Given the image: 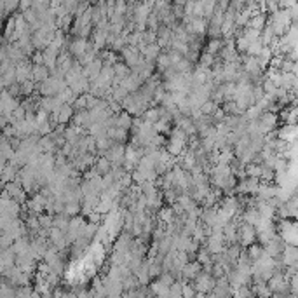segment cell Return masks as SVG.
Listing matches in <instances>:
<instances>
[{
	"label": "cell",
	"mask_w": 298,
	"mask_h": 298,
	"mask_svg": "<svg viewBox=\"0 0 298 298\" xmlns=\"http://www.w3.org/2000/svg\"><path fill=\"white\" fill-rule=\"evenodd\" d=\"M293 25V19H291V14L289 11L286 9H279L278 12L269 16V27L274 30L275 37H284L288 33V30L291 28Z\"/></svg>",
	"instance_id": "cell-1"
},
{
	"label": "cell",
	"mask_w": 298,
	"mask_h": 298,
	"mask_svg": "<svg viewBox=\"0 0 298 298\" xmlns=\"http://www.w3.org/2000/svg\"><path fill=\"white\" fill-rule=\"evenodd\" d=\"M278 124H279V115L274 114V112H263L260 119L257 120V127L263 136L278 131Z\"/></svg>",
	"instance_id": "cell-2"
},
{
	"label": "cell",
	"mask_w": 298,
	"mask_h": 298,
	"mask_svg": "<svg viewBox=\"0 0 298 298\" xmlns=\"http://www.w3.org/2000/svg\"><path fill=\"white\" fill-rule=\"evenodd\" d=\"M269 288L272 289V295L274 293H283V295H291V284H289V278L286 270L275 272L269 281Z\"/></svg>",
	"instance_id": "cell-3"
},
{
	"label": "cell",
	"mask_w": 298,
	"mask_h": 298,
	"mask_svg": "<svg viewBox=\"0 0 298 298\" xmlns=\"http://www.w3.org/2000/svg\"><path fill=\"white\" fill-rule=\"evenodd\" d=\"M192 284H194V288H196L197 295H209V293H213L215 286H217V279H215L209 272L202 270Z\"/></svg>",
	"instance_id": "cell-4"
},
{
	"label": "cell",
	"mask_w": 298,
	"mask_h": 298,
	"mask_svg": "<svg viewBox=\"0 0 298 298\" xmlns=\"http://www.w3.org/2000/svg\"><path fill=\"white\" fill-rule=\"evenodd\" d=\"M4 196L6 197H11L12 201L19 202L21 206H25L28 202V194L25 192V188L21 187L19 180L12 181V183H7L4 185Z\"/></svg>",
	"instance_id": "cell-5"
},
{
	"label": "cell",
	"mask_w": 298,
	"mask_h": 298,
	"mask_svg": "<svg viewBox=\"0 0 298 298\" xmlns=\"http://www.w3.org/2000/svg\"><path fill=\"white\" fill-rule=\"evenodd\" d=\"M260 185H262V180H258V178H244V180H239L237 181V187H236V194L237 196H246V197H249V196H257V192H258V188H260Z\"/></svg>",
	"instance_id": "cell-6"
},
{
	"label": "cell",
	"mask_w": 298,
	"mask_h": 298,
	"mask_svg": "<svg viewBox=\"0 0 298 298\" xmlns=\"http://www.w3.org/2000/svg\"><path fill=\"white\" fill-rule=\"evenodd\" d=\"M258 236H257V228L253 225H248V223H239V244L243 246L244 249H248L249 246L257 244Z\"/></svg>",
	"instance_id": "cell-7"
},
{
	"label": "cell",
	"mask_w": 298,
	"mask_h": 298,
	"mask_svg": "<svg viewBox=\"0 0 298 298\" xmlns=\"http://www.w3.org/2000/svg\"><path fill=\"white\" fill-rule=\"evenodd\" d=\"M93 47V42H89L88 38H82V37H72L70 38V54L73 56L75 59H79L80 56H84L88 51Z\"/></svg>",
	"instance_id": "cell-8"
},
{
	"label": "cell",
	"mask_w": 298,
	"mask_h": 298,
	"mask_svg": "<svg viewBox=\"0 0 298 298\" xmlns=\"http://www.w3.org/2000/svg\"><path fill=\"white\" fill-rule=\"evenodd\" d=\"M105 157L112 162V166H120L124 167V162H126V145L115 143L109 152L105 154Z\"/></svg>",
	"instance_id": "cell-9"
},
{
	"label": "cell",
	"mask_w": 298,
	"mask_h": 298,
	"mask_svg": "<svg viewBox=\"0 0 298 298\" xmlns=\"http://www.w3.org/2000/svg\"><path fill=\"white\" fill-rule=\"evenodd\" d=\"M0 209H2V215H7V217H14L19 218V215L23 213V206L19 202L12 201L11 197L2 196V201H0Z\"/></svg>",
	"instance_id": "cell-10"
},
{
	"label": "cell",
	"mask_w": 298,
	"mask_h": 298,
	"mask_svg": "<svg viewBox=\"0 0 298 298\" xmlns=\"http://www.w3.org/2000/svg\"><path fill=\"white\" fill-rule=\"evenodd\" d=\"M286 243H284V239L281 236L278 237H274V239L270 241L269 244L265 246V251L269 257H272L274 260H281L283 258V253H284V249H286Z\"/></svg>",
	"instance_id": "cell-11"
},
{
	"label": "cell",
	"mask_w": 298,
	"mask_h": 298,
	"mask_svg": "<svg viewBox=\"0 0 298 298\" xmlns=\"http://www.w3.org/2000/svg\"><path fill=\"white\" fill-rule=\"evenodd\" d=\"M279 120H283L284 126H293V124H298V105L293 103V105H288L284 109L279 110Z\"/></svg>",
	"instance_id": "cell-12"
},
{
	"label": "cell",
	"mask_w": 298,
	"mask_h": 298,
	"mask_svg": "<svg viewBox=\"0 0 298 298\" xmlns=\"http://www.w3.org/2000/svg\"><path fill=\"white\" fill-rule=\"evenodd\" d=\"M215 298H234V288L230 286L227 278L217 279V286H215L213 293H211Z\"/></svg>",
	"instance_id": "cell-13"
},
{
	"label": "cell",
	"mask_w": 298,
	"mask_h": 298,
	"mask_svg": "<svg viewBox=\"0 0 298 298\" xmlns=\"http://www.w3.org/2000/svg\"><path fill=\"white\" fill-rule=\"evenodd\" d=\"M278 136L279 140L286 141L288 145L295 143L298 140V124H293V126H283L278 129Z\"/></svg>",
	"instance_id": "cell-14"
},
{
	"label": "cell",
	"mask_w": 298,
	"mask_h": 298,
	"mask_svg": "<svg viewBox=\"0 0 298 298\" xmlns=\"http://www.w3.org/2000/svg\"><path fill=\"white\" fill-rule=\"evenodd\" d=\"M16 260H18V257H16V253L12 251V248L4 249L2 257H0V265H2V275L6 274V272H9L11 269H14V267H16Z\"/></svg>",
	"instance_id": "cell-15"
},
{
	"label": "cell",
	"mask_w": 298,
	"mask_h": 298,
	"mask_svg": "<svg viewBox=\"0 0 298 298\" xmlns=\"http://www.w3.org/2000/svg\"><path fill=\"white\" fill-rule=\"evenodd\" d=\"M140 53L146 59V61L155 65V61L159 59V56L162 54V49H161V46H159V44H146V46L141 47Z\"/></svg>",
	"instance_id": "cell-16"
},
{
	"label": "cell",
	"mask_w": 298,
	"mask_h": 298,
	"mask_svg": "<svg viewBox=\"0 0 298 298\" xmlns=\"http://www.w3.org/2000/svg\"><path fill=\"white\" fill-rule=\"evenodd\" d=\"M93 119H91L89 110H82V112H75L73 115V126L84 129V131H89L91 126H93Z\"/></svg>",
	"instance_id": "cell-17"
},
{
	"label": "cell",
	"mask_w": 298,
	"mask_h": 298,
	"mask_svg": "<svg viewBox=\"0 0 298 298\" xmlns=\"http://www.w3.org/2000/svg\"><path fill=\"white\" fill-rule=\"evenodd\" d=\"M204 270V267L201 265L199 262H190L185 265L183 272H181V275H183L185 281H188V283H194V281L197 279V275L201 274V272Z\"/></svg>",
	"instance_id": "cell-18"
},
{
	"label": "cell",
	"mask_w": 298,
	"mask_h": 298,
	"mask_svg": "<svg viewBox=\"0 0 298 298\" xmlns=\"http://www.w3.org/2000/svg\"><path fill=\"white\" fill-rule=\"evenodd\" d=\"M157 220L161 225H171V223H175L176 215H175L173 206H162V208L157 211Z\"/></svg>",
	"instance_id": "cell-19"
},
{
	"label": "cell",
	"mask_w": 298,
	"mask_h": 298,
	"mask_svg": "<svg viewBox=\"0 0 298 298\" xmlns=\"http://www.w3.org/2000/svg\"><path fill=\"white\" fill-rule=\"evenodd\" d=\"M93 169L96 171L99 176H107L112 169H114V166H112V162L105 157V155H99L96 159V162H94Z\"/></svg>",
	"instance_id": "cell-20"
},
{
	"label": "cell",
	"mask_w": 298,
	"mask_h": 298,
	"mask_svg": "<svg viewBox=\"0 0 298 298\" xmlns=\"http://www.w3.org/2000/svg\"><path fill=\"white\" fill-rule=\"evenodd\" d=\"M267 23H269V16H267L265 12H258L257 16H253L251 21H249L246 28L257 30V32H263L265 27H267Z\"/></svg>",
	"instance_id": "cell-21"
},
{
	"label": "cell",
	"mask_w": 298,
	"mask_h": 298,
	"mask_svg": "<svg viewBox=\"0 0 298 298\" xmlns=\"http://www.w3.org/2000/svg\"><path fill=\"white\" fill-rule=\"evenodd\" d=\"M109 138L114 143L126 145V141L129 140V131L120 127H109Z\"/></svg>",
	"instance_id": "cell-22"
},
{
	"label": "cell",
	"mask_w": 298,
	"mask_h": 298,
	"mask_svg": "<svg viewBox=\"0 0 298 298\" xmlns=\"http://www.w3.org/2000/svg\"><path fill=\"white\" fill-rule=\"evenodd\" d=\"M63 254H65V253H59L58 257L53 258V260H51V262H46L47 265H49V270L53 272V274L59 275V278H61L63 272H65V269H67V265H65V258H63Z\"/></svg>",
	"instance_id": "cell-23"
},
{
	"label": "cell",
	"mask_w": 298,
	"mask_h": 298,
	"mask_svg": "<svg viewBox=\"0 0 298 298\" xmlns=\"http://www.w3.org/2000/svg\"><path fill=\"white\" fill-rule=\"evenodd\" d=\"M260 213H258L257 208H248L243 211V215H241V222L243 223H248V225H253L257 227V223L260 222Z\"/></svg>",
	"instance_id": "cell-24"
},
{
	"label": "cell",
	"mask_w": 298,
	"mask_h": 298,
	"mask_svg": "<svg viewBox=\"0 0 298 298\" xmlns=\"http://www.w3.org/2000/svg\"><path fill=\"white\" fill-rule=\"evenodd\" d=\"M254 298H272V289L269 288V283H254L251 284Z\"/></svg>",
	"instance_id": "cell-25"
},
{
	"label": "cell",
	"mask_w": 298,
	"mask_h": 298,
	"mask_svg": "<svg viewBox=\"0 0 298 298\" xmlns=\"http://www.w3.org/2000/svg\"><path fill=\"white\" fill-rule=\"evenodd\" d=\"M161 117H162V114L159 107H150V109L143 114V120L146 124H150V126H155V124L161 120Z\"/></svg>",
	"instance_id": "cell-26"
},
{
	"label": "cell",
	"mask_w": 298,
	"mask_h": 298,
	"mask_svg": "<svg viewBox=\"0 0 298 298\" xmlns=\"http://www.w3.org/2000/svg\"><path fill=\"white\" fill-rule=\"evenodd\" d=\"M223 46H225V40H223V38H209L208 44H206V51H204V53L213 54V56H218L220 51L223 49Z\"/></svg>",
	"instance_id": "cell-27"
},
{
	"label": "cell",
	"mask_w": 298,
	"mask_h": 298,
	"mask_svg": "<svg viewBox=\"0 0 298 298\" xmlns=\"http://www.w3.org/2000/svg\"><path fill=\"white\" fill-rule=\"evenodd\" d=\"M150 289H152V293L155 296L159 298H169V286H166V284H162L159 279H155L152 284H150Z\"/></svg>",
	"instance_id": "cell-28"
},
{
	"label": "cell",
	"mask_w": 298,
	"mask_h": 298,
	"mask_svg": "<svg viewBox=\"0 0 298 298\" xmlns=\"http://www.w3.org/2000/svg\"><path fill=\"white\" fill-rule=\"evenodd\" d=\"M70 222H72V218L68 217V215H56L54 217V227L56 228H59V230H63V232H67L68 228H70Z\"/></svg>",
	"instance_id": "cell-29"
},
{
	"label": "cell",
	"mask_w": 298,
	"mask_h": 298,
	"mask_svg": "<svg viewBox=\"0 0 298 298\" xmlns=\"http://www.w3.org/2000/svg\"><path fill=\"white\" fill-rule=\"evenodd\" d=\"M114 70H115V77L120 79V82H122V79H126V77L131 75V68H129L124 61L115 63L114 65Z\"/></svg>",
	"instance_id": "cell-30"
},
{
	"label": "cell",
	"mask_w": 298,
	"mask_h": 298,
	"mask_svg": "<svg viewBox=\"0 0 298 298\" xmlns=\"http://www.w3.org/2000/svg\"><path fill=\"white\" fill-rule=\"evenodd\" d=\"M275 33H274V30H272L270 27H269V23H267V27H265V30L262 32V37H260V42L263 46H272V42L275 40Z\"/></svg>",
	"instance_id": "cell-31"
},
{
	"label": "cell",
	"mask_w": 298,
	"mask_h": 298,
	"mask_svg": "<svg viewBox=\"0 0 298 298\" xmlns=\"http://www.w3.org/2000/svg\"><path fill=\"white\" fill-rule=\"evenodd\" d=\"M262 171H263V166L260 164H248L246 166V176H249V178H258L262 180Z\"/></svg>",
	"instance_id": "cell-32"
},
{
	"label": "cell",
	"mask_w": 298,
	"mask_h": 298,
	"mask_svg": "<svg viewBox=\"0 0 298 298\" xmlns=\"http://www.w3.org/2000/svg\"><path fill=\"white\" fill-rule=\"evenodd\" d=\"M246 251H248V254H249V258H251L253 262H257L258 258L262 257L263 253H265V248H263L262 244H253V246H249L248 249H246Z\"/></svg>",
	"instance_id": "cell-33"
},
{
	"label": "cell",
	"mask_w": 298,
	"mask_h": 298,
	"mask_svg": "<svg viewBox=\"0 0 298 298\" xmlns=\"http://www.w3.org/2000/svg\"><path fill=\"white\" fill-rule=\"evenodd\" d=\"M220 109V105H217V103L213 101V99H209V101H206L204 105H202V114L206 115V117H213V114Z\"/></svg>",
	"instance_id": "cell-34"
},
{
	"label": "cell",
	"mask_w": 298,
	"mask_h": 298,
	"mask_svg": "<svg viewBox=\"0 0 298 298\" xmlns=\"http://www.w3.org/2000/svg\"><path fill=\"white\" fill-rule=\"evenodd\" d=\"M234 298H254L253 289L249 288V286H243V288L236 289V291H234Z\"/></svg>",
	"instance_id": "cell-35"
},
{
	"label": "cell",
	"mask_w": 298,
	"mask_h": 298,
	"mask_svg": "<svg viewBox=\"0 0 298 298\" xmlns=\"http://www.w3.org/2000/svg\"><path fill=\"white\" fill-rule=\"evenodd\" d=\"M73 110L75 112L88 110V94H82V96L77 98V101L73 103Z\"/></svg>",
	"instance_id": "cell-36"
},
{
	"label": "cell",
	"mask_w": 298,
	"mask_h": 298,
	"mask_svg": "<svg viewBox=\"0 0 298 298\" xmlns=\"http://www.w3.org/2000/svg\"><path fill=\"white\" fill-rule=\"evenodd\" d=\"M183 298H197V291L192 283L183 284Z\"/></svg>",
	"instance_id": "cell-37"
},
{
	"label": "cell",
	"mask_w": 298,
	"mask_h": 298,
	"mask_svg": "<svg viewBox=\"0 0 298 298\" xmlns=\"http://www.w3.org/2000/svg\"><path fill=\"white\" fill-rule=\"evenodd\" d=\"M159 281H161L162 284H166V286H169V288H171L173 284L176 283V278L171 274V272H164V274L161 275V278H159Z\"/></svg>",
	"instance_id": "cell-38"
},
{
	"label": "cell",
	"mask_w": 298,
	"mask_h": 298,
	"mask_svg": "<svg viewBox=\"0 0 298 298\" xmlns=\"http://www.w3.org/2000/svg\"><path fill=\"white\" fill-rule=\"evenodd\" d=\"M30 61L33 65H44V51H35L30 58Z\"/></svg>",
	"instance_id": "cell-39"
},
{
	"label": "cell",
	"mask_w": 298,
	"mask_h": 298,
	"mask_svg": "<svg viewBox=\"0 0 298 298\" xmlns=\"http://www.w3.org/2000/svg\"><path fill=\"white\" fill-rule=\"evenodd\" d=\"M61 298H77V293L75 291H67V289H65Z\"/></svg>",
	"instance_id": "cell-40"
},
{
	"label": "cell",
	"mask_w": 298,
	"mask_h": 298,
	"mask_svg": "<svg viewBox=\"0 0 298 298\" xmlns=\"http://www.w3.org/2000/svg\"><path fill=\"white\" fill-rule=\"evenodd\" d=\"M272 298H289V295H283V293H274Z\"/></svg>",
	"instance_id": "cell-41"
},
{
	"label": "cell",
	"mask_w": 298,
	"mask_h": 298,
	"mask_svg": "<svg viewBox=\"0 0 298 298\" xmlns=\"http://www.w3.org/2000/svg\"><path fill=\"white\" fill-rule=\"evenodd\" d=\"M169 298H183V295H171L169 293Z\"/></svg>",
	"instance_id": "cell-42"
}]
</instances>
